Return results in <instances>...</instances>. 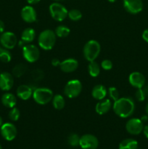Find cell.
Returning a JSON list of instances; mask_svg holds the SVG:
<instances>
[{
    "mask_svg": "<svg viewBox=\"0 0 148 149\" xmlns=\"http://www.w3.org/2000/svg\"><path fill=\"white\" fill-rule=\"evenodd\" d=\"M4 29H5V25L2 20H0V33H2L3 32H4Z\"/></svg>",
    "mask_w": 148,
    "mask_h": 149,
    "instance_id": "37",
    "label": "cell"
},
{
    "mask_svg": "<svg viewBox=\"0 0 148 149\" xmlns=\"http://www.w3.org/2000/svg\"><path fill=\"white\" fill-rule=\"evenodd\" d=\"M101 51V46L97 41L91 39L85 44L83 49L84 57L87 61H94L100 55Z\"/></svg>",
    "mask_w": 148,
    "mask_h": 149,
    "instance_id": "3",
    "label": "cell"
},
{
    "mask_svg": "<svg viewBox=\"0 0 148 149\" xmlns=\"http://www.w3.org/2000/svg\"><path fill=\"white\" fill-rule=\"evenodd\" d=\"M107 1H110V2H111V3H113V2H115L117 0H107Z\"/></svg>",
    "mask_w": 148,
    "mask_h": 149,
    "instance_id": "45",
    "label": "cell"
},
{
    "mask_svg": "<svg viewBox=\"0 0 148 149\" xmlns=\"http://www.w3.org/2000/svg\"><path fill=\"white\" fill-rule=\"evenodd\" d=\"M55 33L56 34L57 36L59 38H65L67 37L68 35L71 33V30L68 27H67L66 26H64V25H60V26H58L56 28L55 31Z\"/></svg>",
    "mask_w": 148,
    "mask_h": 149,
    "instance_id": "27",
    "label": "cell"
},
{
    "mask_svg": "<svg viewBox=\"0 0 148 149\" xmlns=\"http://www.w3.org/2000/svg\"><path fill=\"white\" fill-rule=\"evenodd\" d=\"M53 92L47 87H37L33 90L32 97L39 105H46L52 101L53 98Z\"/></svg>",
    "mask_w": 148,
    "mask_h": 149,
    "instance_id": "4",
    "label": "cell"
},
{
    "mask_svg": "<svg viewBox=\"0 0 148 149\" xmlns=\"http://www.w3.org/2000/svg\"><path fill=\"white\" fill-rule=\"evenodd\" d=\"M107 93H108L109 97H110L111 100L113 101H116L120 98V94H119V91L116 87H109L107 90Z\"/></svg>",
    "mask_w": 148,
    "mask_h": 149,
    "instance_id": "32",
    "label": "cell"
},
{
    "mask_svg": "<svg viewBox=\"0 0 148 149\" xmlns=\"http://www.w3.org/2000/svg\"><path fill=\"white\" fill-rule=\"evenodd\" d=\"M1 103L3 106L8 109H12L16 106L17 103V98L15 95L11 93H5L1 96Z\"/></svg>",
    "mask_w": 148,
    "mask_h": 149,
    "instance_id": "20",
    "label": "cell"
},
{
    "mask_svg": "<svg viewBox=\"0 0 148 149\" xmlns=\"http://www.w3.org/2000/svg\"><path fill=\"white\" fill-rule=\"evenodd\" d=\"M13 85H14V78L12 74L7 71L0 74V90L7 92L12 88Z\"/></svg>",
    "mask_w": 148,
    "mask_h": 149,
    "instance_id": "13",
    "label": "cell"
},
{
    "mask_svg": "<svg viewBox=\"0 0 148 149\" xmlns=\"http://www.w3.org/2000/svg\"><path fill=\"white\" fill-rule=\"evenodd\" d=\"M82 91V84L78 79L68 81L64 87V94L68 98L77 97Z\"/></svg>",
    "mask_w": 148,
    "mask_h": 149,
    "instance_id": "6",
    "label": "cell"
},
{
    "mask_svg": "<svg viewBox=\"0 0 148 149\" xmlns=\"http://www.w3.org/2000/svg\"><path fill=\"white\" fill-rule=\"evenodd\" d=\"M113 63H112L111 61H110V60L108 59L104 60V61H102L101 63L102 68H103V69L105 70V71H110V70H111L112 68H113Z\"/></svg>",
    "mask_w": 148,
    "mask_h": 149,
    "instance_id": "33",
    "label": "cell"
},
{
    "mask_svg": "<svg viewBox=\"0 0 148 149\" xmlns=\"http://www.w3.org/2000/svg\"><path fill=\"white\" fill-rule=\"evenodd\" d=\"M115 113L122 119L129 118L135 111V103L132 98L129 97H120L114 102L113 106Z\"/></svg>",
    "mask_w": 148,
    "mask_h": 149,
    "instance_id": "1",
    "label": "cell"
},
{
    "mask_svg": "<svg viewBox=\"0 0 148 149\" xmlns=\"http://www.w3.org/2000/svg\"><path fill=\"white\" fill-rule=\"evenodd\" d=\"M41 0H27V2L29 4H36L39 3Z\"/></svg>",
    "mask_w": 148,
    "mask_h": 149,
    "instance_id": "40",
    "label": "cell"
},
{
    "mask_svg": "<svg viewBox=\"0 0 148 149\" xmlns=\"http://www.w3.org/2000/svg\"><path fill=\"white\" fill-rule=\"evenodd\" d=\"M9 119L13 122H17L20 116V111L17 108H12L10 109V111L8 113Z\"/></svg>",
    "mask_w": 148,
    "mask_h": 149,
    "instance_id": "31",
    "label": "cell"
},
{
    "mask_svg": "<svg viewBox=\"0 0 148 149\" xmlns=\"http://www.w3.org/2000/svg\"><path fill=\"white\" fill-rule=\"evenodd\" d=\"M60 61H59V59H57V58H53V59L52 60V61H51V63H52V65H53V66H59V65H60Z\"/></svg>",
    "mask_w": 148,
    "mask_h": 149,
    "instance_id": "35",
    "label": "cell"
},
{
    "mask_svg": "<svg viewBox=\"0 0 148 149\" xmlns=\"http://www.w3.org/2000/svg\"><path fill=\"white\" fill-rule=\"evenodd\" d=\"M45 149H48V148H45Z\"/></svg>",
    "mask_w": 148,
    "mask_h": 149,
    "instance_id": "47",
    "label": "cell"
},
{
    "mask_svg": "<svg viewBox=\"0 0 148 149\" xmlns=\"http://www.w3.org/2000/svg\"><path fill=\"white\" fill-rule=\"evenodd\" d=\"M145 111H146V113H147V116H148V103H147L146 108H145Z\"/></svg>",
    "mask_w": 148,
    "mask_h": 149,
    "instance_id": "42",
    "label": "cell"
},
{
    "mask_svg": "<svg viewBox=\"0 0 148 149\" xmlns=\"http://www.w3.org/2000/svg\"><path fill=\"white\" fill-rule=\"evenodd\" d=\"M79 146L82 149H97L99 141L94 135L86 134L80 138Z\"/></svg>",
    "mask_w": 148,
    "mask_h": 149,
    "instance_id": "11",
    "label": "cell"
},
{
    "mask_svg": "<svg viewBox=\"0 0 148 149\" xmlns=\"http://www.w3.org/2000/svg\"><path fill=\"white\" fill-rule=\"evenodd\" d=\"M57 41V36L55 31L50 29H46L41 32L38 38L39 47L44 50H50L55 47Z\"/></svg>",
    "mask_w": 148,
    "mask_h": 149,
    "instance_id": "2",
    "label": "cell"
},
{
    "mask_svg": "<svg viewBox=\"0 0 148 149\" xmlns=\"http://www.w3.org/2000/svg\"><path fill=\"white\" fill-rule=\"evenodd\" d=\"M144 123L140 119L132 118L126 124V130L132 135H138L143 131Z\"/></svg>",
    "mask_w": 148,
    "mask_h": 149,
    "instance_id": "9",
    "label": "cell"
},
{
    "mask_svg": "<svg viewBox=\"0 0 148 149\" xmlns=\"http://www.w3.org/2000/svg\"><path fill=\"white\" fill-rule=\"evenodd\" d=\"M107 95V90L102 84H97L93 87L91 90V95L94 99L101 100L105 98Z\"/></svg>",
    "mask_w": 148,
    "mask_h": 149,
    "instance_id": "19",
    "label": "cell"
},
{
    "mask_svg": "<svg viewBox=\"0 0 148 149\" xmlns=\"http://www.w3.org/2000/svg\"><path fill=\"white\" fill-rule=\"evenodd\" d=\"M142 39L145 41L146 42L148 43V29H145L142 33Z\"/></svg>",
    "mask_w": 148,
    "mask_h": 149,
    "instance_id": "36",
    "label": "cell"
},
{
    "mask_svg": "<svg viewBox=\"0 0 148 149\" xmlns=\"http://www.w3.org/2000/svg\"><path fill=\"white\" fill-rule=\"evenodd\" d=\"M78 67V62L74 58H68L60 63L59 68L64 73H72Z\"/></svg>",
    "mask_w": 148,
    "mask_h": 149,
    "instance_id": "16",
    "label": "cell"
},
{
    "mask_svg": "<svg viewBox=\"0 0 148 149\" xmlns=\"http://www.w3.org/2000/svg\"><path fill=\"white\" fill-rule=\"evenodd\" d=\"M33 90L30 85H26V84H23L20 85L17 88V96L20 99L23 100H27L30 99L33 95Z\"/></svg>",
    "mask_w": 148,
    "mask_h": 149,
    "instance_id": "17",
    "label": "cell"
},
{
    "mask_svg": "<svg viewBox=\"0 0 148 149\" xmlns=\"http://www.w3.org/2000/svg\"><path fill=\"white\" fill-rule=\"evenodd\" d=\"M88 71L91 77H97L100 74V65L95 61L89 62L88 65Z\"/></svg>",
    "mask_w": 148,
    "mask_h": 149,
    "instance_id": "26",
    "label": "cell"
},
{
    "mask_svg": "<svg viewBox=\"0 0 148 149\" xmlns=\"http://www.w3.org/2000/svg\"><path fill=\"white\" fill-rule=\"evenodd\" d=\"M0 149H2V147H1V143H0Z\"/></svg>",
    "mask_w": 148,
    "mask_h": 149,
    "instance_id": "46",
    "label": "cell"
},
{
    "mask_svg": "<svg viewBox=\"0 0 148 149\" xmlns=\"http://www.w3.org/2000/svg\"></svg>",
    "mask_w": 148,
    "mask_h": 149,
    "instance_id": "48",
    "label": "cell"
},
{
    "mask_svg": "<svg viewBox=\"0 0 148 149\" xmlns=\"http://www.w3.org/2000/svg\"><path fill=\"white\" fill-rule=\"evenodd\" d=\"M12 60V54L6 48L0 47V61L4 63H8Z\"/></svg>",
    "mask_w": 148,
    "mask_h": 149,
    "instance_id": "28",
    "label": "cell"
},
{
    "mask_svg": "<svg viewBox=\"0 0 148 149\" xmlns=\"http://www.w3.org/2000/svg\"><path fill=\"white\" fill-rule=\"evenodd\" d=\"M80 137L75 133H71L68 138V143L71 146L77 147L79 146Z\"/></svg>",
    "mask_w": 148,
    "mask_h": 149,
    "instance_id": "30",
    "label": "cell"
},
{
    "mask_svg": "<svg viewBox=\"0 0 148 149\" xmlns=\"http://www.w3.org/2000/svg\"><path fill=\"white\" fill-rule=\"evenodd\" d=\"M52 106L56 110H62L65 105V100L63 96L61 95L57 94L53 96L52 100Z\"/></svg>",
    "mask_w": 148,
    "mask_h": 149,
    "instance_id": "24",
    "label": "cell"
},
{
    "mask_svg": "<svg viewBox=\"0 0 148 149\" xmlns=\"http://www.w3.org/2000/svg\"><path fill=\"white\" fill-rule=\"evenodd\" d=\"M141 120H142V122H147V120H148V116L147 115H144V116H142V117H141Z\"/></svg>",
    "mask_w": 148,
    "mask_h": 149,
    "instance_id": "41",
    "label": "cell"
},
{
    "mask_svg": "<svg viewBox=\"0 0 148 149\" xmlns=\"http://www.w3.org/2000/svg\"><path fill=\"white\" fill-rule=\"evenodd\" d=\"M21 17L26 23H31L37 20V13L32 6H25L21 10Z\"/></svg>",
    "mask_w": 148,
    "mask_h": 149,
    "instance_id": "15",
    "label": "cell"
},
{
    "mask_svg": "<svg viewBox=\"0 0 148 149\" xmlns=\"http://www.w3.org/2000/svg\"><path fill=\"white\" fill-rule=\"evenodd\" d=\"M142 90H143L144 93H145L146 97H148V84H147V85L145 84V86L142 87Z\"/></svg>",
    "mask_w": 148,
    "mask_h": 149,
    "instance_id": "39",
    "label": "cell"
},
{
    "mask_svg": "<svg viewBox=\"0 0 148 149\" xmlns=\"http://www.w3.org/2000/svg\"><path fill=\"white\" fill-rule=\"evenodd\" d=\"M135 97L139 102H142L145 100L146 96H145V93H144L142 88L137 89V90L135 93Z\"/></svg>",
    "mask_w": 148,
    "mask_h": 149,
    "instance_id": "34",
    "label": "cell"
},
{
    "mask_svg": "<svg viewBox=\"0 0 148 149\" xmlns=\"http://www.w3.org/2000/svg\"><path fill=\"white\" fill-rule=\"evenodd\" d=\"M44 77V73L42 70L37 68L32 71L30 76V81H31V85L30 86L32 87V89H33V84H37L39 81L43 79Z\"/></svg>",
    "mask_w": 148,
    "mask_h": 149,
    "instance_id": "22",
    "label": "cell"
},
{
    "mask_svg": "<svg viewBox=\"0 0 148 149\" xmlns=\"http://www.w3.org/2000/svg\"><path fill=\"white\" fill-rule=\"evenodd\" d=\"M68 17L73 21H78L82 17V13L77 9H72L68 12Z\"/></svg>",
    "mask_w": 148,
    "mask_h": 149,
    "instance_id": "29",
    "label": "cell"
},
{
    "mask_svg": "<svg viewBox=\"0 0 148 149\" xmlns=\"http://www.w3.org/2000/svg\"><path fill=\"white\" fill-rule=\"evenodd\" d=\"M0 132L2 138L7 141H12L16 138L17 134L15 125L10 122H7L1 125Z\"/></svg>",
    "mask_w": 148,
    "mask_h": 149,
    "instance_id": "10",
    "label": "cell"
},
{
    "mask_svg": "<svg viewBox=\"0 0 148 149\" xmlns=\"http://www.w3.org/2000/svg\"><path fill=\"white\" fill-rule=\"evenodd\" d=\"M112 103L110 99H103L100 100L95 106V111L99 115H104L107 113L112 108Z\"/></svg>",
    "mask_w": 148,
    "mask_h": 149,
    "instance_id": "18",
    "label": "cell"
},
{
    "mask_svg": "<svg viewBox=\"0 0 148 149\" xmlns=\"http://www.w3.org/2000/svg\"><path fill=\"white\" fill-rule=\"evenodd\" d=\"M17 44V38L13 32H3L0 36V45L4 48L12 49Z\"/></svg>",
    "mask_w": 148,
    "mask_h": 149,
    "instance_id": "8",
    "label": "cell"
},
{
    "mask_svg": "<svg viewBox=\"0 0 148 149\" xmlns=\"http://www.w3.org/2000/svg\"><path fill=\"white\" fill-rule=\"evenodd\" d=\"M49 13L55 20L58 22L63 21L68 15V11L66 7L59 2H56L50 4L49 7Z\"/></svg>",
    "mask_w": 148,
    "mask_h": 149,
    "instance_id": "5",
    "label": "cell"
},
{
    "mask_svg": "<svg viewBox=\"0 0 148 149\" xmlns=\"http://www.w3.org/2000/svg\"><path fill=\"white\" fill-rule=\"evenodd\" d=\"M142 132H143L145 136L148 139V125H146V126H144L143 131Z\"/></svg>",
    "mask_w": 148,
    "mask_h": 149,
    "instance_id": "38",
    "label": "cell"
},
{
    "mask_svg": "<svg viewBox=\"0 0 148 149\" xmlns=\"http://www.w3.org/2000/svg\"><path fill=\"white\" fill-rule=\"evenodd\" d=\"M52 1H56V2H59V1H65V0H52Z\"/></svg>",
    "mask_w": 148,
    "mask_h": 149,
    "instance_id": "44",
    "label": "cell"
},
{
    "mask_svg": "<svg viewBox=\"0 0 148 149\" xmlns=\"http://www.w3.org/2000/svg\"><path fill=\"white\" fill-rule=\"evenodd\" d=\"M129 81L132 87L136 89H140L145 86L146 79L142 73L134 71L131 73L129 77Z\"/></svg>",
    "mask_w": 148,
    "mask_h": 149,
    "instance_id": "14",
    "label": "cell"
},
{
    "mask_svg": "<svg viewBox=\"0 0 148 149\" xmlns=\"http://www.w3.org/2000/svg\"><path fill=\"white\" fill-rule=\"evenodd\" d=\"M36 36V31L32 28H26L21 33V41L25 44H30L33 42Z\"/></svg>",
    "mask_w": 148,
    "mask_h": 149,
    "instance_id": "21",
    "label": "cell"
},
{
    "mask_svg": "<svg viewBox=\"0 0 148 149\" xmlns=\"http://www.w3.org/2000/svg\"><path fill=\"white\" fill-rule=\"evenodd\" d=\"M28 70V66L26 64L23 63H20L17 64L12 69V75L14 77L19 78L21 77L22 76L24 75L26 73Z\"/></svg>",
    "mask_w": 148,
    "mask_h": 149,
    "instance_id": "25",
    "label": "cell"
},
{
    "mask_svg": "<svg viewBox=\"0 0 148 149\" xmlns=\"http://www.w3.org/2000/svg\"><path fill=\"white\" fill-rule=\"evenodd\" d=\"M138 142L132 138H126L119 143L118 149H137Z\"/></svg>",
    "mask_w": 148,
    "mask_h": 149,
    "instance_id": "23",
    "label": "cell"
},
{
    "mask_svg": "<svg viewBox=\"0 0 148 149\" xmlns=\"http://www.w3.org/2000/svg\"><path fill=\"white\" fill-rule=\"evenodd\" d=\"M123 7L130 14L136 15L143 10L142 0H123Z\"/></svg>",
    "mask_w": 148,
    "mask_h": 149,
    "instance_id": "12",
    "label": "cell"
},
{
    "mask_svg": "<svg viewBox=\"0 0 148 149\" xmlns=\"http://www.w3.org/2000/svg\"><path fill=\"white\" fill-rule=\"evenodd\" d=\"M23 56L28 63H35L39 59L40 51L37 46L32 44H26L23 47Z\"/></svg>",
    "mask_w": 148,
    "mask_h": 149,
    "instance_id": "7",
    "label": "cell"
},
{
    "mask_svg": "<svg viewBox=\"0 0 148 149\" xmlns=\"http://www.w3.org/2000/svg\"><path fill=\"white\" fill-rule=\"evenodd\" d=\"M2 125H3V119L2 118H1V116H0V127H1Z\"/></svg>",
    "mask_w": 148,
    "mask_h": 149,
    "instance_id": "43",
    "label": "cell"
}]
</instances>
